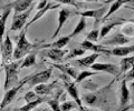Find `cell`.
Here are the masks:
<instances>
[{
	"instance_id": "cell-13",
	"label": "cell",
	"mask_w": 134,
	"mask_h": 111,
	"mask_svg": "<svg viewBox=\"0 0 134 111\" xmlns=\"http://www.w3.org/2000/svg\"><path fill=\"white\" fill-rule=\"evenodd\" d=\"M100 56V53L97 52H93L91 55L84 57L81 59H75L74 62L72 63L74 67H81V68H88L92 64H94L96 62V60L98 59V57Z\"/></svg>"
},
{
	"instance_id": "cell-19",
	"label": "cell",
	"mask_w": 134,
	"mask_h": 111,
	"mask_svg": "<svg viewBox=\"0 0 134 111\" xmlns=\"http://www.w3.org/2000/svg\"><path fill=\"white\" fill-rule=\"evenodd\" d=\"M59 5H60V3H58V5H52V3H49V2H48L47 5H46V6L43 8V9L37 10L36 15L34 16V18H32V19H30V21H29V22H27V24H26V26H25L24 29H26V30H27L28 28L30 27L32 23H35L36 21H38V20H39L41 17H43V16H44V15H45L47 11H49V10H53V9H56V8L59 7Z\"/></svg>"
},
{
	"instance_id": "cell-41",
	"label": "cell",
	"mask_w": 134,
	"mask_h": 111,
	"mask_svg": "<svg viewBox=\"0 0 134 111\" xmlns=\"http://www.w3.org/2000/svg\"><path fill=\"white\" fill-rule=\"evenodd\" d=\"M124 2L125 3H130V5L134 6V0H124Z\"/></svg>"
},
{
	"instance_id": "cell-36",
	"label": "cell",
	"mask_w": 134,
	"mask_h": 111,
	"mask_svg": "<svg viewBox=\"0 0 134 111\" xmlns=\"http://www.w3.org/2000/svg\"><path fill=\"white\" fill-rule=\"evenodd\" d=\"M40 96H38L35 91H28L25 93V96H24V100L26 101V103L27 102H30V101H34V100H36L37 98H39Z\"/></svg>"
},
{
	"instance_id": "cell-1",
	"label": "cell",
	"mask_w": 134,
	"mask_h": 111,
	"mask_svg": "<svg viewBox=\"0 0 134 111\" xmlns=\"http://www.w3.org/2000/svg\"><path fill=\"white\" fill-rule=\"evenodd\" d=\"M113 82L108 83L106 87L100 88L99 90H94V92L84 93L82 96V101L88 107H97V108L104 109L110 105L111 101V88Z\"/></svg>"
},
{
	"instance_id": "cell-2",
	"label": "cell",
	"mask_w": 134,
	"mask_h": 111,
	"mask_svg": "<svg viewBox=\"0 0 134 111\" xmlns=\"http://www.w3.org/2000/svg\"><path fill=\"white\" fill-rule=\"evenodd\" d=\"M21 61L23 60H12L10 63L2 66V68L5 69V73H6L5 84H3V89L5 90H8L17 86L18 83H20L18 79V73H19Z\"/></svg>"
},
{
	"instance_id": "cell-16",
	"label": "cell",
	"mask_w": 134,
	"mask_h": 111,
	"mask_svg": "<svg viewBox=\"0 0 134 111\" xmlns=\"http://www.w3.org/2000/svg\"><path fill=\"white\" fill-rule=\"evenodd\" d=\"M76 15H79L81 17L84 18H93L95 19L96 23L99 22L102 18L105 15V8H98V9H91V10H86L83 12H76Z\"/></svg>"
},
{
	"instance_id": "cell-27",
	"label": "cell",
	"mask_w": 134,
	"mask_h": 111,
	"mask_svg": "<svg viewBox=\"0 0 134 111\" xmlns=\"http://www.w3.org/2000/svg\"><path fill=\"white\" fill-rule=\"evenodd\" d=\"M134 66V56H126L121 60L120 63V69H121V75H123L126 71H129L130 69Z\"/></svg>"
},
{
	"instance_id": "cell-15",
	"label": "cell",
	"mask_w": 134,
	"mask_h": 111,
	"mask_svg": "<svg viewBox=\"0 0 134 111\" xmlns=\"http://www.w3.org/2000/svg\"><path fill=\"white\" fill-rule=\"evenodd\" d=\"M68 53V51L65 49H58V48H48L46 51H44V56L52 59L55 62H62L64 57Z\"/></svg>"
},
{
	"instance_id": "cell-9",
	"label": "cell",
	"mask_w": 134,
	"mask_h": 111,
	"mask_svg": "<svg viewBox=\"0 0 134 111\" xmlns=\"http://www.w3.org/2000/svg\"><path fill=\"white\" fill-rule=\"evenodd\" d=\"M91 68L94 71H98V72H105L108 75H112L114 77H117L121 75V69L117 64L115 63H98L95 62L94 64L91 66Z\"/></svg>"
},
{
	"instance_id": "cell-7",
	"label": "cell",
	"mask_w": 134,
	"mask_h": 111,
	"mask_svg": "<svg viewBox=\"0 0 134 111\" xmlns=\"http://www.w3.org/2000/svg\"><path fill=\"white\" fill-rule=\"evenodd\" d=\"M26 83H27V79L25 78L23 82H20V83H18L17 86H15V87H12V88H10V89L6 90L5 94H3L2 100H1V102H0V110H3L5 108H7V107L9 106L12 101H14V99L16 98L18 91H19V90L21 89Z\"/></svg>"
},
{
	"instance_id": "cell-32",
	"label": "cell",
	"mask_w": 134,
	"mask_h": 111,
	"mask_svg": "<svg viewBox=\"0 0 134 111\" xmlns=\"http://www.w3.org/2000/svg\"><path fill=\"white\" fill-rule=\"evenodd\" d=\"M85 52H86L85 49H83V48L78 44V47L72 49V50H70L68 53H67L65 59H66V60H73V59L77 58V57H79V56H83Z\"/></svg>"
},
{
	"instance_id": "cell-21",
	"label": "cell",
	"mask_w": 134,
	"mask_h": 111,
	"mask_svg": "<svg viewBox=\"0 0 134 111\" xmlns=\"http://www.w3.org/2000/svg\"><path fill=\"white\" fill-rule=\"evenodd\" d=\"M57 86V81L53 82V83H49V84H46V83H40V84H37L35 86V91L38 96H41V97H47L48 94H50L53 92V90L56 88Z\"/></svg>"
},
{
	"instance_id": "cell-38",
	"label": "cell",
	"mask_w": 134,
	"mask_h": 111,
	"mask_svg": "<svg viewBox=\"0 0 134 111\" xmlns=\"http://www.w3.org/2000/svg\"><path fill=\"white\" fill-rule=\"evenodd\" d=\"M47 0H41V1L38 3V6H37V8H36V9L37 10H39V9H43V8L46 6V5H47Z\"/></svg>"
},
{
	"instance_id": "cell-14",
	"label": "cell",
	"mask_w": 134,
	"mask_h": 111,
	"mask_svg": "<svg viewBox=\"0 0 134 111\" xmlns=\"http://www.w3.org/2000/svg\"><path fill=\"white\" fill-rule=\"evenodd\" d=\"M70 15H72V12H70L69 9H66V8H62V9L59 10V12H58V26L56 28L55 32L53 34L52 36V39H55L56 37L58 36V34L60 32L62 28L64 27V24L68 21V19L70 17Z\"/></svg>"
},
{
	"instance_id": "cell-11",
	"label": "cell",
	"mask_w": 134,
	"mask_h": 111,
	"mask_svg": "<svg viewBox=\"0 0 134 111\" xmlns=\"http://www.w3.org/2000/svg\"><path fill=\"white\" fill-rule=\"evenodd\" d=\"M83 49H85L86 51H93V52H97V53H105V55H111V49H107L105 46H103L102 43H95V42H91L88 40H84L79 43Z\"/></svg>"
},
{
	"instance_id": "cell-29",
	"label": "cell",
	"mask_w": 134,
	"mask_h": 111,
	"mask_svg": "<svg viewBox=\"0 0 134 111\" xmlns=\"http://www.w3.org/2000/svg\"><path fill=\"white\" fill-rule=\"evenodd\" d=\"M98 71H87V70H84V71H79V73L77 75L76 77V79H75V83H81V82H83L84 80H87L90 77L92 76H96V75H98Z\"/></svg>"
},
{
	"instance_id": "cell-34",
	"label": "cell",
	"mask_w": 134,
	"mask_h": 111,
	"mask_svg": "<svg viewBox=\"0 0 134 111\" xmlns=\"http://www.w3.org/2000/svg\"><path fill=\"white\" fill-rule=\"evenodd\" d=\"M98 38H99V30L98 29H94V30H92L88 35H87L86 40L91 41V42H95L96 43L98 41Z\"/></svg>"
},
{
	"instance_id": "cell-3",
	"label": "cell",
	"mask_w": 134,
	"mask_h": 111,
	"mask_svg": "<svg viewBox=\"0 0 134 111\" xmlns=\"http://www.w3.org/2000/svg\"><path fill=\"white\" fill-rule=\"evenodd\" d=\"M26 31V29H24L21 34L19 35L18 39H17L16 48L14 49V60H21L24 57H26L28 53H30V51L37 46V44L31 43L27 39Z\"/></svg>"
},
{
	"instance_id": "cell-22",
	"label": "cell",
	"mask_w": 134,
	"mask_h": 111,
	"mask_svg": "<svg viewBox=\"0 0 134 111\" xmlns=\"http://www.w3.org/2000/svg\"><path fill=\"white\" fill-rule=\"evenodd\" d=\"M34 1L35 0H15V1L10 2V6L12 7L15 14H19V12H24L29 9Z\"/></svg>"
},
{
	"instance_id": "cell-31",
	"label": "cell",
	"mask_w": 134,
	"mask_h": 111,
	"mask_svg": "<svg viewBox=\"0 0 134 111\" xmlns=\"http://www.w3.org/2000/svg\"><path fill=\"white\" fill-rule=\"evenodd\" d=\"M35 64H36V53H28V55L24 58V60L21 61L20 69L29 68V67L35 66Z\"/></svg>"
},
{
	"instance_id": "cell-30",
	"label": "cell",
	"mask_w": 134,
	"mask_h": 111,
	"mask_svg": "<svg viewBox=\"0 0 134 111\" xmlns=\"http://www.w3.org/2000/svg\"><path fill=\"white\" fill-rule=\"evenodd\" d=\"M60 94H62V91L59 92H57L56 93V96L53 98V99H48L47 101V103L49 106V108L52 109L53 111H62L60 110V103H59V99H60Z\"/></svg>"
},
{
	"instance_id": "cell-6",
	"label": "cell",
	"mask_w": 134,
	"mask_h": 111,
	"mask_svg": "<svg viewBox=\"0 0 134 111\" xmlns=\"http://www.w3.org/2000/svg\"><path fill=\"white\" fill-rule=\"evenodd\" d=\"M32 10V6L27 9L24 12H19V14H15L14 18H12V22L10 26V31H18V30H23V28L27 24V20L29 19L30 12Z\"/></svg>"
},
{
	"instance_id": "cell-25",
	"label": "cell",
	"mask_w": 134,
	"mask_h": 111,
	"mask_svg": "<svg viewBox=\"0 0 134 111\" xmlns=\"http://www.w3.org/2000/svg\"><path fill=\"white\" fill-rule=\"evenodd\" d=\"M124 21H126V20L121 19V20H116V21H113V22L106 23V24H104V26H102V28H100V30H99V38H98V40H103V38H105V37L110 34V31L112 29H114L116 26H121L122 22H124Z\"/></svg>"
},
{
	"instance_id": "cell-20",
	"label": "cell",
	"mask_w": 134,
	"mask_h": 111,
	"mask_svg": "<svg viewBox=\"0 0 134 111\" xmlns=\"http://www.w3.org/2000/svg\"><path fill=\"white\" fill-rule=\"evenodd\" d=\"M69 36L62 37L58 40L54 41L52 43H46V44H40V46H36L37 49H48V48H58V49H64L69 42Z\"/></svg>"
},
{
	"instance_id": "cell-43",
	"label": "cell",
	"mask_w": 134,
	"mask_h": 111,
	"mask_svg": "<svg viewBox=\"0 0 134 111\" xmlns=\"http://www.w3.org/2000/svg\"><path fill=\"white\" fill-rule=\"evenodd\" d=\"M0 64H1V51H0Z\"/></svg>"
},
{
	"instance_id": "cell-42",
	"label": "cell",
	"mask_w": 134,
	"mask_h": 111,
	"mask_svg": "<svg viewBox=\"0 0 134 111\" xmlns=\"http://www.w3.org/2000/svg\"><path fill=\"white\" fill-rule=\"evenodd\" d=\"M36 111H48V109H46V108H38V109H36Z\"/></svg>"
},
{
	"instance_id": "cell-12",
	"label": "cell",
	"mask_w": 134,
	"mask_h": 111,
	"mask_svg": "<svg viewBox=\"0 0 134 111\" xmlns=\"http://www.w3.org/2000/svg\"><path fill=\"white\" fill-rule=\"evenodd\" d=\"M130 99H131V94H130L127 81L123 78L120 84V111L127 106Z\"/></svg>"
},
{
	"instance_id": "cell-45",
	"label": "cell",
	"mask_w": 134,
	"mask_h": 111,
	"mask_svg": "<svg viewBox=\"0 0 134 111\" xmlns=\"http://www.w3.org/2000/svg\"><path fill=\"white\" fill-rule=\"evenodd\" d=\"M72 111H78V110H72Z\"/></svg>"
},
{
	"instance_id": "cell-37",
	"label": "cell",
	"mask_w": 134,
	"mask_h": 111,
	"mask_svg": "<svg viewBox=\"0 0 134 111\" xmlns=\"http://www.w3.org/2000/svg\"><path fill=\"white\" fill-rule=\"evenodd\" d=\"M124 79L126 81H132L134 80V66L130 69L129 71L125 72V76H124Z\"/></svg>"
},
{
	"instance_id": "cell-8",
	"label": "cell",
	"mask_w": 134,
	"mask_h": 111,
	"mask_svg": "<svg viewBox=\"0 0 134 111\" xmlns=\"http://www.w3.org/2000/svg\"><path fill=\"white\" fill-rule=\"evenodd\" d=\"M52 72L53 70L52 69H46L44 71H39L37 73H34V75L27 77V84L28 87H35L37 84H40V83H46L52 77Z\"/></svg>"
},
{
	"instance_id": "cell-35",
	"label": "cell",
	"mask_w": 134,
	"mask_h": 111,
	"mask_svg": "<svg viewBox=\"0 0 134 111\" xmlns=\"http://www.w3.org/2000/svg\"><path fill=\"white\" fill-rule=\"evenodd\" d=\"M54 1H57L58 3H62V5H68V6H72L75 8H82V5L75 0H54Z\"/></svg>"
},
{
	"instance_id": "cell-18",
	"label": "cell",
	"mask_w": 134,
	"mask_h": 111,
	"mask_svg": "<svg viewBox=\"0 0 134 111\" xmlns=\"http://www.w3.org/2000/svg\"><path fill=\"white\" fill-rule=\"evenodd\" d=\"M5 9H3L2 15L0 16V43H2L3 41V36H5V31H6V24H7V19L9 17V15L11 14L12 7L10 6V3L6 5Z\"/></svg>"
},
{
	"instance_id": "cell-10",
	"label": "cell",
	"mask_w": 134,
	"mask_h": 111,
	"mask_svg": "<svg viewBox=\"0 0 134 111\" xmlns=\"http://www.w3.org/2000/svg\"><path fill=\"white\" fill-rule=\"evenodd\" d=\"M130 41H131V38H129L127 36H125L123 32H116V34L112 37V38L103 41L102 44H103V46H105V47L106 46L120 47V46H123V44L130 43Z\"/></svg>"
},
{
	"instance_id": "cell-46",
	"label": "cell",
	"mask_w": 134,
	"mask_h": 111,
	"mask_svg": "<svg viewBox=\"0 0 134 111\" xmlns=\"http://www.w3.org/2000/svg\"><path fill=\"white\" fill-rule=\"evenodd\" d=\"M0 73H1V69H0Z\"/></svg>"
},
{
	"instance_id": "cell-24",
	"label": "cell",
	"mask_w": 134,
	"mask_h": 111,
	"mask_svg": "<svg viewBox=\"0 0 134 111\" xmlns=\"http://www.w3.org/2000/svg\"><path fill=\"white\" fill-rule=\"evenodd\" d=\"M48 100V97H39V98H37L36 100H34V101H30V102H27L25 106L23 107H20V108L18 109H16L14 111H31L32 109H36L38 106H40L41 103H44V102H46Z\"/></svg>"
},
{
	"instance_id": "cell-4",
	"label": "cell",
	"mask_w": 134,
	"mask_h": 111,
	"mask_svg": "<svg viewBox=\"0 0 134 111\" xmlns=\"http://www.w3.org/2000/svg\"><path fill=\"white\" fill-rule=\"evenodd\" d=\"M60 78L63 79V81H64V86H65V89H66L67 93H68V96L76 102V105L78 107V111H84L86 109V107H84V105H83L82 98L79 97L78 89H77V86L75 83V81L70 80L72 78L67 75H64V73L60 76Z\"/></svg>"
},
{
	"instance_id": "cell-17",
	"label": "cell",
	"mask_w": 134,
	"mask_h": 111,
	"mask_svg": "<svg viewBox=\"0 0 134 111\" xmlns=\"http://www.w3.org/2000/svg\"><path fill=\"white\" fill-rule=\"evenodd\" d=\"M53 67L57 68L59 71H62L64 75L69 76L72 79H76L77 75L79 73V71L76 69V67H74L73 64L69 63H53Z\"/></svg>"
},
{
	"instance_id": "cell-28",
	"label": "cell",
	"mask_w": 134,
	"mask_h": 111,
	"mask_svg": "<svg viewBox=\"0 0 134 111\" xmlns=\"http://www.w3.org/2000/svg\"><path fill=\"white\" fill-rule=\"evenodd\" d=\"M86 26H87V23H86V18L82 17L81 19H79L78 23L76 24V27H75V29L72 31V34L69 35V38L72 39V38H74V37L78 36L79 34H82L83 31H85V29H86Z\"/></svg>"
},
{
	"instance_id": "cell-47",
	"label": "cell",
	"mask_w": 134,
	"mask_h": 111,
	"mask_svg": "<svg viewBox=\"0 0 134 111\" xmlns=\"http://www.w3.org/2000/svg\"><path fill=\"white\" fill-rule=\"evenodd\" d=\"M103 111H106V110H103Z\"/></svg>"
},
{
	"instance_id": "cell-23",
	"label": "cell",
	"mask_w": 134,
	"mask_h": 111,
	"mask_svg": "<svg viewBox=\"0 0 134 111\" xmlns=\"http://www.w3.org/2000/svg\"><path fill=\"white\" fill-rule=\"evenodd\" d=\"M131 53H134V44H130V46H120L111 49V55L116 57H126L131 56Z\"/></svg>"
},
{
	"instance_id": "cell-44",
	"label": "cell",
	"mask_w": 134,
	"mask_h": 111,
	"mask_svg": "<svg viewBox=\"0 0 134 111\" xmlns=\"http://www.w3.org/2000/svg\"><path fill=\"white\" fill-rule=\"evenodd\" d=\"M131 9H132V10H133V11H134V8H133V7H131Z\"/></svg>"
},
{
	"instance_id": "cell-39",
	"label": "cell",
	"mask_w": 134,
	"mask_h": 111,
	"mask_svg": "<svg viewBox=\"0 0 134 111\" xmlns=\"http://www.w3.org/2000/svg\"><path fill=\"white\" fill-rule=\"evenodd\" d=\"M130 110H134V102H133V103H131V105L126 106L124 109H122L121 111H130Z\"/></svg>"
},
{
	"instance_id": "cell-40",
	"label": "cell",
	"mask_w": 134,
	"mask_h": 111,
	"mask_svg": "<svg viewBox=\"0 0 134 111\" xmlns=\"http://www.w3.org/2000/svg\"><path fill=\"white\" fill-rule=\"evenodd\" d=\"M130 88H131V91H132V96H133V99H134V81H132L130 83Z\"/></svg>"
},
{
	"instance_id": "cell-5",
	"label": "cell",
	"mask_w": 134,
	"mask_h": 111,
	"mask_svg": "<svg viewBox=\"0 0 134 111\" xmlns=\"http://www.w3.org/2000/svg\"><path fill=\"white\" fill-rule=\"evenodd\" d=\"M0 51H1L2 66L10 63L14 60V43L9 35H6L5 40L2 41V43H0Z\"/></svg>"
},
{
	"instance_id": "cell-26",
	"label": "cell",
	"mask_w": 134,
	"mask_h": 111,
	"mask_svg": "<svg viewBox=\"0 0 134 111\" xmlns=\"http://www.w3.org/2000/svg\"><path fill=\"white\" fill-rule=\"evenodd\" d=\"M123 5H125L124 0H115V1L111 5L110 9L107 10V12H106L105 15H104V17L102 18V20H100V21H102V22H105L106 20H108V18H110L113 14H115L117 10L121 9V7H122Z\"/></svg>"
},
{
	"instance_id": "cell-33",
	"label": "cell",
	"mask_w": 134,
	"mask_h": 111,
	"mask_svg": "<svg viewBox=\"0 0 134 111\" xmlns=\"http://www.w3.org/2000/svg\"><path fill=\"white\" fill-rule=\"evenodd\" d=\"M77 107L75 101H65L60 103V110L62 111H72L75 110V108Z\"/></svg>"
}]
</instances>
